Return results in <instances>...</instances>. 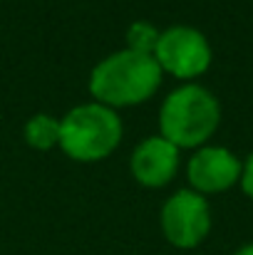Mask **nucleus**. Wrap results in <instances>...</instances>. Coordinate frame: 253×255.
Returning a JSON list of instances; mask_svg holds the SVG:
<instances>
[{
    "label": "nucleus",
    "mask_w": 253,
    "mask_h": 255,
    "mask_svg": "<svg viewBox=\"0 0 253 255\" xmlns=\"http://www.w3.org/2000/svg\"><path fill=\"white\" fill-rule=\"evenodd\" d=\"M164 82V72L152 55L117 50L102 57L89 72V94L94 102L124 109L149 102Z\"/></svg>",
    "instance_id": "obj_1"
},
{
    "label": "nucleus",
    "mask_w": 253,
    "mask_h": 255,
    "mask_svg": "<svg viewBox=\"0 0 253 255\" xmlns=\"http://www.w3.org/2000/svg\"><path fill=\"white\" fill-rule=\"evenodd\" d=\"M221 124V104L216 94L196 82L174 87L159 107V131L179 151L201 149Z\"/></svg>",
    "instance_id": "obj_2"
},
{
    "label": "nucleus",
    "mask_w": 253,
    "mask_h": 255,
    "mask_svg": "<svg viewBox=\"0 0 253 255\" xmlns=\"http://www.w3.org/2000/svg\"><path fill=\"white\" fill-rule=\"evenodd\" d=\"M124 139V124L117 109L99 102L75 104L60 117V149L77 164H94L112 156Z\"/></svg>",
    "instance_id": "obj_3"
},
{
    "label": "nucleus",
    "mask_w": 253,
    "mask_h": 255,
    "mask_svg": "<svg viewBox=\"0 0 253 255\" xmlns=\"http://www.w3.org/2000/svg\"><path fill=\"white\" fill-rule=\"evenodd\" d=\"M152 57L164 75L181 82H194L211 67L214 52L209 37L201 30L191 25H169L162 30Z\"/></svg>",
    "instance_id": "obj_4"
},
{
    "label": "nucleus",
    "mask_w": 253,
    "mask_h": 255,
    "mask_svg": "<svg viewBox=\"0 0 253 255\" xmlns=\"http://www.w3.org/2000/svg\"><path fill=\"white\" fill-rule=\"evenodd\" d=\"M159 228L169 246L179 251L199 248L211 231V208L206 196L191 188L174 191L162 203Z\"/></svg>",
    "instance_id": "obj_5"
},
{
    "label": "nucleus",
    "mask_w": 253,
    "mask_h": 255,
    "mask_svg": "<svg viewBox=\"0 0 253 255\" xmlns=\"http://www.w3.org/2000/svg\"><path fill=\"white\" fill-rule=\"evenodd\" d=\"M241 171H244V161L234 151H229L226 146L206 144L191 154L186 164V181L191 191L201 196H211L239 186Z\"/></svg>",
    "instance_id": "obj_6"
},
{
    "label": "nucleus",
    "mask_w": 253,
    "mask_h": 255,
    "mask_svg": "<svg viewBox=\"0 0 253 255\" xmlns=\"http://www.w3.org/2000/svg\"><path fill=\"white\" fill-rule=\"evenodd\" d=\"M181 164V151L162 134L142 139L129 156V173L144 188H164L174 181Z\"/></svg>",
    "instance_id": "obj_7"
},
{
    "label": "nucleus",
    "mask_w": 253,
    "mask_h": 255,
    "mask_svg": "<svg viewBox=\"0 0 253 255\" xmlns=\"http://www.w3.org/2000/svg\"><path fill=\"white\" fill-rule=\"evenodd\" d=\"M22 139L32 151H52L60 146V117L37 112L22 127Z\"/></svg>",
    "instance_id": "obj_8"
},
{
    "label": "nucleus",
    "mask_w": 253,
    "mask_h": 255,
    "mask_svg": "<svg viewBox=\"0 0 253 255\" xmlns=\"http://www.w3.org/2000/svg\"><path fill=\"white\" fill-rule=\"evenodd\" d=\"M159 35H162V30L154 22H149V20H134L127 27L124 42H127V50H132V52L154 55V47L159 42Z\"/></svg>",
    "instance_id": "obj_9"
},
{
    "label": "nucleus",
    "mask_w": 253,
    "mask_h": 255,
    "mask_svg": "<svg viewBox=\"0 0 253 255\" xmlns=\"http://www.w3.org/2000/svg\"><path fill=\"white\" fill-rule=\"evenodd\" d=\"M239 186H241V191L253 201V151L249 154V159H244V171H241Z\"/></svg>",
    "instance_id": "obj_10"
},
{
    "label": "nucleus",
    "mask_w": 253,
    "mask_h": 255,
    "mask_svg": "<svg viewBox=\"0 0 253 255\" xmlns=\"http://www.w3.org/2000/svg\"><path fill=\"white\" fill-rule=\"evenodd\" d=\"M234 255H253V243H246V246H241L239 251Z\"/></svg>",
    "instance_id": "obj_11"
}]
</instances>
